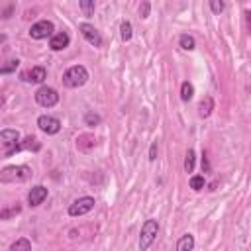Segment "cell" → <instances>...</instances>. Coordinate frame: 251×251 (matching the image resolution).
I'll use <instances>...</instances> for the list:
<instances>
[{"instance_id": "cell-13", "label": "cell", "mask_w": 251, "mask_h": 251, "mask_svg": "<svg viewBox=\"0 0 251 251\" xmlns=\"http://www.w3.org/2000/svg\"><path fill=\"white\" fill-rule=\"evenodd\" d=\"M22 76H24V80H27V82H43V80L47 78V71H45L43 67H33V69H29L27 73H24Z\"/></svg>"}, {"instance_id": "cell-2", "label": "cell", "mask_w": 251, "mask_h": 251, "mask_svg": "<svg viewBox=\"0 0 251 251\" xmlns=\"http://www.w3.org/2000/svg\"><path fill=\"white\" fill-rule=\"evenodd\" d=\"M86 80H88V71H86V67H82V65H73V67H69V69L65 71V75H63V84H65L67 88H78V86H82Z\"/></svg>"}, {"instance_id": "cell-26", "label": "cell", "mask_w": 251, "mask_h": 251, "mask_svg": "<svg viewBox=\"0 0 251 251\" xmlns=\"http://www.w3.org/2000/svg\"><path fill=\"white\" fill-rule=\"evenodd\" d=\"M78 8L84 12V16H92V12H94V2H92V0H80V2H78Z\"/></svg>"}, {"instance_id": "cell-27", "label": "cell", "mask_w": 251, "mask_h": 251, "mask_svg": "<svg viewBox=\"0 0 251 251\" xmlns=\"http://www.w3.org/2000/svg\"><path fill=\"white\" fill-rule=\"evenodd\" d=\"M224 2H220V0H210V10L214 12V14H220V12H224Z\"/></svg>"}, {"instance_id": "cell-4", "label": "cell", "mask_w": 251, "mask_h": 251, "mask_svg": "<svg viewBox=\"0 0 251 251\" xmlns=\"http://www.w3.org/2000/svg\"><path fill=\"white\" fill-rule=\"evenodd\" d=\"M35 102L43 108H53L57 102H59V94L55 88L51 86H39L35 90Z\"/></svg>"}, {"instance_id": "cell-24", "label": "cell", "mask_w": 251, "mask_h": 251, "mask_svg": "<svg viewBox=\"0 0 251 251\" xmlns=\"http://www.w3.org/2000/svg\"><path fill=\"white\" fill-rule=\"evenodd\" d=\"M204 184H206V180H204L202 175H194V176H190V188H192V190H202Z\"/></svg>"}, {"instance_id": "cell-30", "label": "cell", "mask_w": 251, "mask_h": 251, "mask_svg": "<svg viewBox=\"0 0 251 251\" xmlns=\"http://www.w3.org/2000/svg\"><path fill=\"white\" fill-rule=\"evenodd\" d=\"M202 171L204 173H210V163H208V157L202 155Z\"/></svg>"}, {"instance_id": "cell-25", "label": "cell", "mask_w": 251, "mask_h": 251, "mask_svg": "<svg viewBox=\"0 0 251 251\" xmlns=\"http://www.w3.org/2000/svg\"><path fill=\"white\" fill-rule=\"evenodd\" d=\"M18 65H20V61H18V59H12V61H8L6 65H0V75H8V73H14V71L18 69Z\"/></svg>"}, {"instance_id": "cell-29", "label": "cell", "mask_w": 251, "mask_h": 251, "mask_svg": "<svg viewBox=\"0 0 251 251\" xmlns=\"http://www.w3.org/2000/svg\"><path fill=\"white\" fill-rule=\"evenodd\" d=\"M157 143H151V147H149V161H155L157 159Z\"/></svg>"}, {"instance_id": "cell-28", "label": "cell", "mask_w": 251, "mask_h": 251, "mask_svg": "<svg viewBox=\"0 0 251 251\" xmlns=\"http://www.w3.org/2000/svg\"><path fill=\"white\" fill-rule=\"evenodd\" d=\"M149 10H151V4H149V2H141V6H139V16H141V18H147V16H149Z\"/></svg>"}, {"instance_id": "cell-5", "label": "cell", "mask_w": 251, "mask_h": 251, "mask_svg": "<svg viewBox=\"0 0 251 251\" xmlns=\"http://www.w3.org/2000/svg\"><path fill=\"white\" fill-rule=\"evenodd\" d=\"M94 204H96V200L92 198V196H82V198H76L71 206H69V216H73V218H78V216H84V214H88L92 208H94Z\"/></svg>"}, {"instance_id": "cell-15", "label": "cell", "mask_w": 251, "mask_h": 251, "mask_svg": "<svg viewBox=\"0 0 251 251\" xmlns=\"http://www.w3.org/2000/svg\"><path fill=\"white\" fill-rule=\"evenodd\" d=\"M212 110H214V100H212V96H204V98L200 100V104H198V116H200V118H208V116L212 114Z\"/></svg>"}, {"instance_id": "cell-1", "label": "cell", "mask_w": 251, "mask_h": 251, "mask_svg": "<svg viewBox=\"0 0 251 251\" xmlns=\"http://www.w3.org/2000/svg\"><path fill=\"white\" fill-rule=\"evenodd\" d=\"M29 176H31V169L27 165H10L0 171V182H4V184L25 182Z\"/></svg>"}, {"instance_id": "cell-11", "label": "cell", "mask_w": 251, "mask_h": 251, "mask_svg": "<svg viewBox=\"0 0 251 251\" xmlns=\"http://www.w3.org/2000/svg\"><path fill=\"white\" fill-rule=\"evenodd\" d=\"M24 149H33V151H39V149H41V143H39V141H37L33 135H27L24 141H20V143H18V145H16L12 151H8L6 155H8V157H12L14 153H18V151H24Z\"/></svg>"}, {"instance_id": "cell-16", "label": "cell", "mask_w": 251, "mask_h": 251, "mask_svg": "<svg viewBox=\"0 0 251 251\" xmlns=\"http://www.w3.org/2000/svg\"><path fill=\"white\" fill-rule=\"evenodd\" d=\"M194 249V235L184 233L178 241H176V251H192Z\"/></svg>"}, {"instance_id": "cell-3", "label": "cell", "mask_w": 251, "mask_h": 251, "mask_svg": "<svg viewBox=\"0 0 251 251\" xmlns=\"http://www.w3.org/2000/svg\"><path fill=\"white\" fill-rule=\"evenodd\" d=\"M157 233H159V222L153 218L145 220L141 226V231H139V251H147L153 245Z\"/></svg>"}, {"instance_id": "cell-31", "label": "cell", "mask_w": 251, "mask_h": 251, "mask_svg": "<svg viewBox=\"0 0 251 251\" xmlns=\"http://www.w3.org/2000/svg\"><path fill=\"white\" fill-rule=\"evenodd\" d=\"M4 39H6V35H2V33H0V41H4Z\"/></svg>"}, {"instance_id": "cell-21", "label": "cell", "mask_w": 251, "mask_h": 251, "mask_svg": "<svg viewBox=\"0 0 251 251\" xmlns=\"http://www.w3.org/2000/svg\"><path fill=\"white\" fill-rule=\"evenodd\" d=\"M194 163H196V155H194L192 149H188V153H186V157H184V171H186V173H192V171H194Z\"/></svg>"}, {"instance_id": "cell-10", "label": "cell", "mask_w": 251, "mask_h": 251, "mask_svg": "<svg viewBox=\"0 0 251 251\" xmlns=\"http://www.w3.org/2000/svg\"><path fill=\"white\" fill-rule=\"evenodd\" d=\"M47 198V188L43 186V184H37V186H33L29 192H27V204L29 206H39L43 200Z\"/></svg>"}, {"instance_id": "cell-18", "label": "cell", "mask_w": 251, "mask_h": 251, "mask_svg": "<svg viewBox=\"0 0 251 251\" xmlns=\"http://www.w3.org/2000/svg\"><path fill=\"white\" fill-rule=\"evenodd\" d=\"M178 45H180L184 51H192V49L196 47V41H194V37H192V35L182 33V35L178 37Z\"/></svg>"}, {"instance_id": "cell-14", "label": "cell", "mask_w": 251, "mask_h": 251, "mask_svg": "<svg viewBox=\"0 0 251 251\" xmlns=\"http://www.w3.org/2000/svg\"><path fill=\"white\" fill-rule=\"evenodd\" d=\"M94 145H96V139H94L92 135H88V133H82V135L76 137V147H78V151L88 153Z\"/></svg>"}, {"instance_id": "cell-6", "label": "cell", "mask_w": 251, "mask_h": 251, "mask_svg": "<svg viewBox=\"0 0 251 251\" xmlns=\"http://www.w3.org/2000/svg\"><path fill=\"white\" fill-rule=\"evenodd\" d=\"M55 25L49 20H39L29 27V37L31 39H45V37H53Z\"/></svg>"}, {"instance_id": "cell-22", "label": "cell", "mask_w": 251, "mask_h": 251, "mask_svg": "<svg viewBox=\"0 0 251 251\" xmlns=\"http://www.w3.org/2000/svg\"><path fill=\"white\" fill-rule=\"evenodd\" d=\"M120 35H122L124 41H129V39H131L133 29H131V24H129V22H124V24L120 25Z\"/></svg>"}, {"instance_id": "cell-19", "label": "cell", "mask_w": 251, "mask_h": 251, "mask_svg": "<svg viewBox=\"0 0 251 251\" xmlns=\"http://www.w3.org/2000/svg\"><path fill=\"white\" fill-rule=\"evenodd\" d=\"M192 96H194V86H192L188 80H184V82L180 84V98H182L184 102H188Z\"/></svg>"}, {"instance_id": "cell-20", "label": "cell", "mask_w": 251, "mask_h": 251, "mask_svg": "<svg viewBox=\"0 0 251 251\" xmlns=\"http://www.w3.org/2000/svg\"><path fill=\"white\" fill-rule=\"evenodd\" d=\"M20 206L16 204V206H8V208H0V220H10V218H14L16 214H20Z\"/></svg>"}, {"instance_id": "cell-17", "label": "cell", "mask_w": 251, "mask_h": 251, "mask_svg": "<svg viewBox=\"0 0 251 251\" xmlns=\"http://www.w3.org/2000/svg\"><path fill=\"white\" fill-rule=\"evenodd\" d=\"M8 251H31V243H29V239L20 237V239H16V241L10 245Z\"/></svg>"}, {"instance_id": "cell-23", "label": "cell", "mask_w": 251, "mask_h": 251, "mask_svg": "<svg viewBox=\"0 0 251 251\" xmlns=\"http://www.w3.org/2000/svg\"><path fill=\"white\" fill-rule=\"evenodd\" d=\"M100 122H102V118H100L98 114H94V112H86V114H84V124H86V126L94 127V126H98Z\"/></svg>"}, {"instance_id": "cell-7", "label": "cell", "mask_w": 251, "mask_h": 251, "mask_svg": "<svg viewBox=\"0 0 251 251\" xmlns=\"http://www.w3.org/2000/svg\"><path fill=\"white\" fill-rule=\"evenodd\" d=\"M20 143V131L18 129H2L0 131V153H8L12 151L16 145Z\"/></svg>"}, {"instance_id": "cell-8", "label": "cell", "mask_w": 251, "mask_h": 251, "mask_svg": "<svg viewBox=\"0 0 251 251\" xmlns=\"http://www.w3.org/2000/svg\"><path fill=\"white\" fill-rule=\"evenodd\" d=\"M78 29H80V33H82V37L90 43V45H94V47H100L102 45V35H100V31L92 25V24H86V22H82L80 25H78Z\"/></svg>"}, {"instance_id": "cell-12", "label": "cell", "mask_w": 251, "mask_h": 251, "mask_svg": "<svg viewBox=\"0 0 251 251\" xmlns=\"http://www.w3.org/2000/svg\"><path fill=\"white\" fill-rule=\"evenodd\" d=\"M69 43H71V37H69V33H67V31L53 33V37L49 39V47H51L53 51H61V49H65Z\"/></svg>"}, {"instance_id": "cell-9", "label": "cell", "mask_w": 251, "mask_h": 251, "mask_svg": "<svg viewBox=\"0 0 251 251\" xmlns=\"http://www.w3.org/2000/svg\"><path fill=\"white\" fill-rule=\"evenodd\" d=\"M37 126H39V129H41L43 133H47V135H55V133H59V129H61V122H59L57 118H53V116H39V118H37Z\"/></svg>"}]
</instances>
